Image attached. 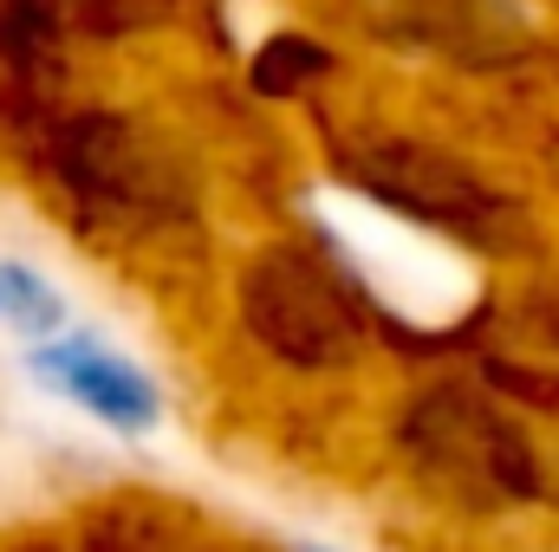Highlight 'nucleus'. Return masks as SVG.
<instances>
[{"label":"nucleus","mask_w":559,"mask_h":552,"mask_svg":"<svg viewBox=\"0 0 559 552\" xmlns=\"http://www.w3.org/2000/svg\"><path fill=\"white\" fill-rule=\"evenodd\" d=\"M248 325L293 364H332L358 345V312L306 254H267L248 274Z\"/></svg>","instance_id":"f257e3e1"},{"label":"nucleus","mask_w":559,"mask_h":552,"mask_svg":"<svg viewBox=\"0 0 559 552\" xmlns=\"http://www.w3.org/2000/svg\"><path fill=\"white\" fill-rule=\"evenodd\" d=\"M33 377L52 384L66 404H79L92 422H105L118 435H143L156 422V410H163L156 384L143 377L124 351H111L105 338H39Z\"/></svg>","instance_id":"f03ea898"},{"label":"nucleus","mask_w":559,"mask_h":552,"mask_svg":"<svg viewBox=\"0 0 559 552\" xmlns=\"http://www.w3.org/2000/svg\"><path fill=\"white\" fill-rule=\"evenodd\" d=\"M85 552H261V547H235V540L209 533L202 520L138 514V520H105V527H92V547Z\"/></svg>","instance_id":"7ed1b4c3"},{"label":"nucleus","mask_w":559,"mask_h":552,"mask_svg":"<svg viewBox=\"0 0 559 552\" xmlns=\"http://www.w3.org/2000/svg\"><path fill=\"white\" fill-rule=\"evenodd\" d=\"M332 72V52L325 46H312V39H299V33H274L261 52H254V92H267V98H299L306 85H319Z\"/></svg>","instance_id":"20e7f679"},{"label":"nucleus","mask_w":559,"mask_h":552,"mask_svg":"<svg viewBox=\"0 0 559 552\" xmlns=\"http://www.w3.org/2000/svg\"><path fill=\"white\" fill-rule=\"evenodd\" d=\"M0 325L26 332V338H52L66 325V299L20 261H0Z\"/></svg>","instance_id":"39448f33"}]
</instances>
